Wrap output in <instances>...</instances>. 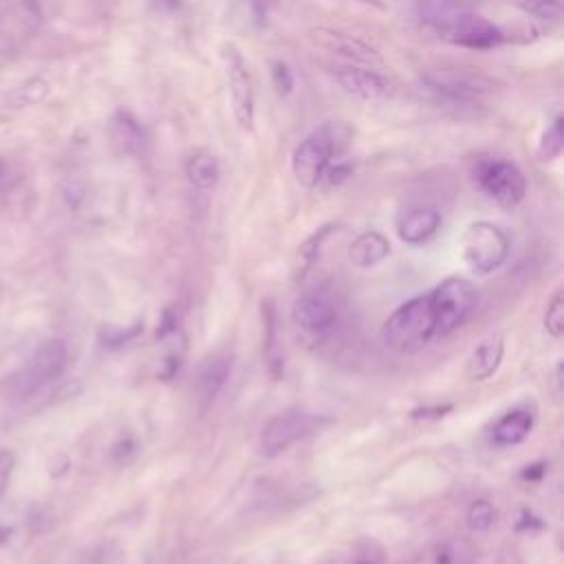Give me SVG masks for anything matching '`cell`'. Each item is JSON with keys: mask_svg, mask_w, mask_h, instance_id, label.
I'll return each mask as SVG.
<instances>
[{"mask_svg": "<svg viewBox=\"0 0 564 564\" xmlns=\"http://www.w3.org/2000/svg\"><path fill=\"white\" fill-rule=\"evenodd\" d=\"M423 86L437 97L439 102L446 104H474L487 91V84L479 78L461 73H428L423 78Z\"/></svg>", "mask_w": 564, "mask_h": 564, "instance_id": "30bf717a", "label": "cell"}, {"mask_svg": "<svg viewBox=\"0 0 564 564\" xmlns=\"http://www.w3.org/2000/svg\"><path fill=\"white\" fill-rule=\"evenodd\" d=\"M271 78H274V86L278 95H289L294 91V73L287 67L285 62H274V67H271Z\"/></svg>", "mask_w": 564, "mask_h": 564, "instance_id": "4316f807", "label": "cell"}, {"mask_svg": "<svg viewBox=\"0 0 564 564\" xmlns=\"http://www.w3.org/2000/svg\"><path fill=\"white\" fill-rule=\"evenodd\" d=\"M430 302L432 311H435L437 338H446L472 316L479 296H476V289L470 280L452 276L432 291Z\"/></svg>", "mask_w": 564, "mask_h": 564, "instance_id": "5b68a950", "label": "cell"}, {"mask_svg": "<svg viewBox=\"0 0 564 564\" xmlns=\"http://www.w3.org/2000/svg\"><path fill=\"white\" fill-rule=\"evenodd\" d=\"M441 214L435 208H410L399 216L397 234L408 245H421L439 232Z\"/></svg>", "mask_w": 564, "mask_h": 564, "instance_id": "4fadbf2b", "label": "cell"}, {"mask_svg": "<svg viewBox=\"0 0 564 564\" xmlns=\"http://www.w3.org/2000/svg\"><path fill=\"white\" fill-rule=\"evenodd\" d=\"M294 320L302 331L324 333L338 320V313H335L329 300L320 296H302L294 305Z\"/></svg>", "mask_w": 564, "mask_h": 564, "instance_id": "5bb4252c", "label": "cell"}, {"mask_svg": "<svg viewBox=\"0 0 564 564\" xmlns=\"http://www.w3.org/2000/svg\"><path fill=\"white\" fill-rule=\"evenodd\" d=\"M531 428H534V415H531L529 410H509L494 426V441L498 446H516V443L529 437Z\"/></svg>", "mask_w": 564, "mask_h": 564, "instance_id": "2e32d148", "label": "cell"}, {"mask_svg": "<svg viewBox=\"0 0 564 564\" xmlns=\"http://www.w3.org/2000/svg\"><path fill=\"white\" fill-rule=\"evenodd\" d=\"M437 23L441 36L448 42L472 51H490L505 42V31L479 14L465 12V9L443 7L441 14L432 18Z\"/></svg>", "mask_w": 564, "mask_h": 564, "instance_id": "277c9868", "label": "cell"}, {"mask_svg": "<svg viewBox=\"0 0 564 564\" xmlns=\"http://www.w3.org/2000/svg\"><path fill=\"white\" fill-rule=\"evenodd\" d=\"M432 338H437V322L430 296L408 300L386 320L382 329V340L397 353H417Z\"/></svg>", "mask_w": 564, "mask_h": 564, "instance_id": "7a4b0ae2", "label": "cell"}, {"mask_svg": "<svg viewBox=\"0 0 564 564\" xmlns=\"http://www.w3.org/2000/svg\"><path fill=\"white\" fill-rule=\"evenodd\" d=\"M346 141H349V135L344 133L342 124L335 122L322 124L300 141L294 159H291V168H294V177L302 188L311 190L318 186L333 159L344 150Z\"/></svg>", "mask_w": 564, "mask_h": 564, "instance_id": "6da1fadb", "label": "cell"}, {"mask_svg": "<svg viewBox=\"0 0 564 564\" xmlns=\"http://www.w3.org/2000/svg\"><path fill=\"white\" fill-rule=\"evenodd\" d=\"M496 520V509L492 507V503L487 501H476L472 503L470 512H468V525L472 531H487Z\"/></svg>", "mask_w": 564, "mask_h": 564, "instance_id": "d4e9b609", "label": "cell"}, {"mask_svg": "<svg viewBox=\"0 0 564 564\" xmlns=\"http://www.w3.org/2000/svg\"><path fill=\"white\" fill-rule=\"evenodd\" d=\"M390 254L388 238L379 232H364L355 238L349 247V258L355 267L368 269L382 263Z\"/></svg>", "mask_w": 564, "mask_h": 564, "instance_id": "9a60e30c", "label": "cell"}, {"mask_svg": "<svg viewBox=\"0 0 564 564\" xmlns=\"http://www.w3.org/2000/svg\"><path fill=\"white\" fill-rule=\"evenodd\" d=\"M223 62L227 73V86H230L232 113L241 130H254L256 102H254V82L249 75L247 64L234 45L223 47Z\"/></svg>", "mask_w": 564, "mask_h": 564, "instance_id": "ba28073f", "label": "cell"}, {"mask_svg": "<svg viewBox=\"0 0 564 564\" xmlns=\"http://www.w3.org/2000/svg\"><path fill=\"white\" fill-rule=\"evenodd\" d=\"M159 3L168 7V9H179L181 7V0H159Z\"/></svg>", "mask_w": 564, "mask_h": 564, "instance_id": "f546056e", "label": "cell"}, {"mask_svg": "<svg viewBox=\"0 0 564 564\" xmlns=\"http://www.w3.org/2000/svg\"><path fill=\"white\" fill-rule=\"evenodd\" d=\"M14 465H16L14 452H9V450H0V496H3V494L7 492L9 481H12Z\"/></svg>", "mask_w": 564, "mask_h": 564, "instance_id": "f1b7e54d", "label": "cell"}, {"mask_svg": "<svg viewBox=\"0 0 564 564\" xmlns=\"http://www.w3.org/2000/svg\"><path fill=\"white\" fill-rule=\"evenodd\" d=\"M67 362H69V353L64 342L49 340L42 344L34 353V357H31L29 366L14 379L12 390L16 399H29L47 384L56 382V379L64 373V368H67Z\"/></svg>", "mask_w": 564, "mask_h": 564, "instance_id": "52a82bcc", "label": "cell"}, {"mask_svg": "<svg viewBox=\"0 0 564 564\" xmlns=\"http://www.w3.org/2000/svg\"><path fill=\"white\" fill-rule=\"evenodd\" d=\"M461 252L465 263L476 274H492L501 267L509 254V238L501 227L487 221L472 223L463 234Z\"/></svg>", "mask_w": 564, "mask_h": 564, "instance_id": "8992f818", "label": "cell"}, {"mask_svg": "<svg viewBox=\"0 0 564 564\" xmlns=\"http://www.w3.org/2000/svg\"><path fill=\"white\" fill-rule=\"evenodd\" d=\"M49 95V84L42 78H31L12 95V104L20 106H34L40 104Z\"/></svg>", "mask_w": 564, "mask_h": 564, "instance_id": "cb8c5ba5", "label": "cell"}, {"mask_svg": "<svg viewBox=\"0 0 564 564\" xmlns=\"http://www.w3.org/2000/svg\"><path fill=\"white\" fill-rule=\"evenodd\" d=\"M516 7L538 20H560L562 0H516Z\"/></svg>", "mask_w": 564, "mask_h": 564, "instance_id": "603a6c76", "label": "cell"}, {"mask_svg": "<svg viewBox=\"0 0 564 564\" xmlns=\"http://www.w3.org/2000/svg\"><path fill=\"white\" fill-rule=\"evenodd\" d=\"M340 86L351 95L362 97V100H386L393 95V84L384 75L360 67H344L335 73Z\"/></svg>", "mask_w": 564, "mask_h": 564, "instance_id": "8fae6325", "label": "cell"}, {"mask_svg": "<svg viewBox=\"0 0 564 564\" xmlns=\"http://www.w3.org/2000/svg\"><path fill=\"white\" fill-rule=\"evenodd\" d=\"M221 177L219 159L212 155H197L190 159L188 164V179L199 190H212Z\"/></svg>", "mask_w": 564, "mask_h": 564, "instance_id": "d6986e66", "label": "cell"}, {"mask_svg": "<svg viewBox=\"0 0 564 564\" xmlns=\"http://www.w3.org/2000/svg\"><path fill=\"white\" fill-rule=\"evenodd\" d=\"M503 353H505L503 333L501 331L487 333L485 338L476 344V349L472 351L465 373H468L472 382H485V379H490L498 371V366H501V360H503Z\"/></svg>", "mask_w": 564, "mask_h": 564, "instance_id": "7c38bea8", "label": "cell"}, {"mask_svg": "<svg viewBox=\"0 0 564 564\" xmlns=\"http://www.w3.org/2000/svg\"><path fill=\"white\" fill-rule=\"evenodd\" d=\"M472 179L483 194L501 208H516L527 194V179L514 161L496 155H479L472 161Z\"/></svg>", "mask_w": 564, "mask_h": 564, "instance_id": "3957f363", "label": "cell"}, {"mask_svg": "<svg viewBox=\"0 0 564 564\" xmlns=\"http://www.w3.org/2000/svg\"><path fill=\"white\" fill-rule=\"evenodd\" d=\"M311 432V417L302 415V412H285L271 419L263 437H260V448H263L265 457H278L285 450H289L294 443L305 439Z\"/></svg>", "mask_w": 564, "mask_h": 564, "instance_id": "9c48e42d", "label": "cell"}, {"mask_svg": "<svg viewBox=\"0 0 564 564\" xmlns=\"http://www.w3.org/2000/svg\"><path fill=\"white\" fill-rule=\"evenodd\" d=\"M139 331H141V322L133 324V329L106 327V329L102 331V342H104L106 346H119V344H126L128 340H133Z\"/></svg>", "mask_w": 564, "mask_h": 564, "instance_id": "83f0119b", "label": "cell"}, {"mask_svg": "<svg viewBox=\"0 0 564 564\" xmlns=\"http://www.w3.org/2000/svg\"><path fill=\"white\" fill-rule=\"evenodd\" d=\"M227 375H230V362L223 360V357H214V360H208L201 366L197 388L205 404H210L221 393Z\"/></svg>", "mask_w": 564, "mask_h": 564, "instance_id": "ac0fdd59", "label": "cell"}, {"mask_svg": "<svg viewBox=\"0 0 564 564\" xmlns=\"http://www.w3.org/2000/svg\"><path fill=\"white\" fill-rule=\"evenodd\" d=\"M263 320H265V355L271 366V373L278 375L280 357H278V327H276V311L274 302H263Z\"/></svg>", "mask_w": 564, "mask_h": 564, "instance_id": "ffe728a7", "label": "cell"}, {"mask_svg": "<svg viewBox=\"0 0 564 564\" xmlns=\"http://www.w3.org/2000/svg\"><path fill=\"white\" fill-rule=\"evenodd\" d=\"M115 133L126 150H139L144 146V133H141V128L137 126L135 119L126 113H119L115 117Z\"/></svg>", "mask_w": 564, "mask_h": 564, "instance_id": "7402d4cb", "label": "cell"}, {"mask_svg": "<svg viewBox=\"0 0 564 564\" xmlns=\"http://www.w3.org/2000/svg\"><path fill=\"white\" fill-rule=\"evenodd\" d=\"M545 329L551 338H560L564 333V298L558 291L553 300L549 302L547 313H545Z\"/></svg>", "mask_w": 564, "mask_h": 564, "instance_id": "484cf974", "label": "cell"}, {"mask_svg": "<svg viewBox=\"0 0 564 564\" xmlns=\"http://www.w3.org/2000/svg\"><path fill=\"white\" fill-rule=\"evenodd\" d=\"M564 124H562V117H556V122H553L549 128H547V133L542 135V141H540V146H538V161H553L556 157H560L562 153V146H564Z\"/></svg>", "mask_w": 564, "mask_h": 564, "instance_id": "44dd1931", "label": "cell"}, {"mask_svg": "<svg viewBox=\"0 0 564 564\" xmlns=\"http://www.w3.org/2000/svg\"><path fill=\"white\" fill-rule=\"evenodd\" d=\"M316 38L322 42L324 47H329L331 51L340 53L342 58H349V60H355V62L379 60L375 49L364 45L362 40L338 34V31H324V29H320V31H316Z\"/></svg>", "mask_w": 564, "mask_h": 564, "instance_id": "e0dca14e", "label": "cell"}]
</instances>
